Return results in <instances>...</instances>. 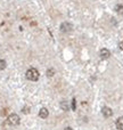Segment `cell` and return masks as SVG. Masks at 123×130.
I'll return each mask as SVG.
<instances>
[{
  "label": "cell",
  "instance_id": "1",
  "mask_svg": "<svg viewBox=\"0 0 123 130\" xmlns=\"http://www.w3.org/2000/svg\"><path fill=\"white\" fill-rule=\"evenodd\" d=\"M25 75H26L27 80H30V81H38L39 80V76H40V73H39V71L37 69L31 67V69H29L26 71Z\"/></svg>",
  "mask_w": 123,
  "mask_h": 130
},
{
  "label": "cell",
  "instance_id": "2",
  "mask_svg": "<svg viewBox=\"0 0 123 130\" xmlns=\"http://www.w3.org/2000/svg\"><path fill=\"white\" fill-rule=\"evenodd\" d=\"M7 121H8V123L10 124V126H17V124H20L21 119H20V117H18L17 114H15V113H11V114L8 117Z\"/></svg>",
  "mask_w": 123,
  "mask_h": 130
},
{
  "label": "cell",
  "instance_id": "3",
  "mask_svg": "<svg viewBox=\"0 0 123 130\" xmlns=\"http://www.w3.org/2000/svg\"><path fill=\"white\" fill-rule=\"evenodd\" d=\"M72 30H73V25H72L71 23H68V22L62 23V25H61V31L63 32V33H68V32L72 31Z\"/></svg>",
  "mask_w": 123,
  "mask_h": 130
},
{
  "label": "cell",
  "instance_id": "4",
  "mask_svg": "<svg viewBox=\"0 0 123 130\" xmlns=\"http://www.w3.org/2000/svg\"><path fill=\"white\" fill-rule=\"evenodd\" d=\"M99 56H100L101 59H107V58H110V56H111V52L107 48H103V49H100V52H99Z\"/></svg>",
  "mask_w": 123,
  "mask_h": 130
},
{
  "label": "cell",
  "instance_id": "5",
  "mask_svg": "<svg viewBox=\"0 0 123 130\" xmlns=\"http://www.w3.org/2000/svg\"><path fill=\"white\" fill-rule=\"evenodd\" d=\"M101 114H103L104 118H111L113 115V111L111 110V107L104 106V107L101 108Z\"/></svg>",
  "mask_w": 123,
  "mask_h": 130
},
{
  "label": "cell",
  "instance_id": "6",
  "mask_svg": "<svg viewBox=\"0 0 123 130\" xmlns=\"http://www.w3.org/2000/svg\"><path fill=\"white\" fill-rule=\"evenodd\" d=\"M48 115H49V112H48V110L46 107H42L39 111V117H40L41 119H47Z\"/></svg>",
  "mask_w": 123,
  "mask_h": 130
},
{
  "label": "cell",
  "instance_id": "7",
  "mask_svg": "<svg viewBox=\"0 0 123 130\" xmlns=\"http://www.w3.org/2000/svg\"><path fill=\"white\" fill-rule=\"evenodd\" d=\"M116 128L117 130H123V117H120L116 120Z\"/></svg>",
  "mask_w": 123,
  "mask_h": 130
},
{
  "label": "cell",
  "instance_id": "8",
  "mask_svg": "<svg viewBox=\"0 0 123 130\" xmlns=\"http://www.w3.org/2000/svg\"><path fill=\"white\" fill-rule=\"evenodd\" d=\"M61 108H62L63 111H68V110H69L68 102H67V101H63V102H61Z\"/></svg>",
  "mask_w": 123,
  "mask_h": 130
},
{
  "label": "cell",
  "instance_id": "9",
  "mask_svg": "<svg viewBox=\"0 0 123 130\" xmlns=\"http://www.w3.org/2000/svg\"><path fill=\"white\" fill-rule=\"evenodd\" d=\"M115 11H116L117 14H120V15H122L123 14V5H121V4L116 5V7H115Z\"/></svg>",
  "mask_w": 123,
  "mask_h": 130
},
{
  "label": "cell",
  "instance_id": "10",
  "mask_svg": "<svg viewBox=\"0 0 123 130\" xmlns=\"http://www.w3.org/2000/svg\"><path fill=\"white\" fill-rule=\"evenodd\" d=\"M54 75H55V70L52 69V67L48 69L47 70V76H48V78H52Z\"/></svg>",
  "mask_w": 123,
  "mask_h": 130
},
{
  "label": "cell",
  "instance_id": "11",
  "mask_svg": "<svg viewBox=\"0 0 123 130\" xmlns=\"http://www.w3.org/2000/svg\"><path fill=\"white\" fill-rule=\"evenodd\" d=\"M5 69H6V62H5V59H0V70Z\"/></svg>",
  "mask_w": 123,
  "mask_h": 130
},
{
  "label": "cell",
  "instance_id": "12",
  "mask_svg": "<svg viewBox=\"0 0 123 130\" xmlns=\"http://www.w3.org/2000/svg\"><path fill=\"white\" fill-rule=\"evenodd\" d=\"M72 110H73V111L76 110V99L75 98L72 99Z\"/></svg>",
  "mask_w": 123,
  "mask_h": 130
},
{
  "label": "cell",
  "instance_id": "13",
  "mask_svg": "<svg viewBox=\"0 0 123 130\" xmlns=\"http://www.w3.org/2000/svg\"><path fill=\"white\" fill-rule=\"evenodd\" d=\"M22 112L25 113V114H29V113H30V107H29V106H25V107H23L22 108Z\"/></svg>",
  "mask_w": 123,
  "mask_h": 130
},
{
  "label": "cell",
  "instance_id": "14",
  "mask_svg": "<svg viewBox=\"0 0 123 130\" xmlns=\"http://www.w3.org/2000/svg\"><path fill=\"white\" fill-rule=\"evenodd\" d=\"M119 48H120V50H123V41H120L119 42Z\"/></svg>",
  "mask_w": 123,
  "mask_h": 130
},
{
  "label": "cell",
  "instance_id": "15",
  "mask_svg": "<svg viewBox=\"0 0 123 130\" xmlns=\"http://www.w3.org/2000/svg\"><path fill=\"white\" fill-rule=\"evenodd\" d=\"M64 130H73V129H72V128H71V127H66V128H65Z\"/></svg>",
  "mask_w": 123,
  "mask_h": 130
}]
</instances>
